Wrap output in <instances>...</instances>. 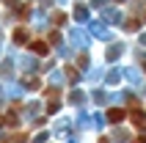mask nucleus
<instances>
[{"label":"nucleus","mask_w":146,"mask_h":143,"mask_svg":"<svg viewBox=\"0 0 146 143\" xmlns=\"http://www.w3.org/2000/svg\"><path fill=\"white\" fill-rule=\"evenodd\" d=\"M124 116H127V113H124L121 107H110V110H108V121H110V124H119V121H124Z\"/></svg>","instance_id":"1"},{"label":"nucleus","mask_w":146,"mask_h":143,"mask_svg":"<svg viewBox=\"0 0 146 143\" xmlns=\"http://www.w3.org/2000/svg\"><path fill=\"white\" fill-rule=\"evenodd\" d=\"M14 41L17 44H25V41H28V30H25V28H17L14 30Z\"/></svg>","instance_id":"4"},{"label":"nucleus","mask_w":146,"mask_h":143,"mask_svg":"<svg viewBox=\"0 0 146 143\" xmlns=\"http://www.w3.org/2000/svg\"><path fill=\"white\" fill-rule=\"evenodd\" d=\"M138 143H146V138H141V140H138Z\"/></svg>","instance_id":"8"},{"label":"nucleus","mask_w":146,"mask_h":143,"mask_svg":"<svg viewBox=\"0 0 146 143\" xmlns=\"http://www.w3.org/2000/svg\"><path fill=\"white\" fill-rule=\"evenodd\" d=\"M31 50L36 52V55H47V52H50L47 41H41V39H36V41H33V44H31Z\"/></svg>","instance_id":"3"},{"label":"nucleus","mask_w":146,"mask_h":143,"mask_svg":"<svg viewBox=\"0 0 146 143\" xmlns=\"http://www.w3.org/2000/svg\"><path fill=\"white\" fill-rule=\"evenodd\" d=\"M143 66H146V64H143Z\"/></svg>","instance_id":"10"},{"label":"nucleus","mask_w":146,"mask_h":143,"mask_svg":"<svg viewBox=\"0 0 146 143\" xmlns=\"http://www.w3.org/2000/svg\"><path fill=\"white\" fill-rule=\"evenodd\" d=\"M6 143H25V135H17L14 140H6Z\"/></svg>","instance_id":"7"},{"label":"nucleus","mask_w":146,"mask_h":143,"mask_svg":"<svg viewBox=\"0 0 146 143\" xmlns=\"http://www.w3.org/2000/svg\"><path fill=\"white\" fill-rule=\"evenodd\" d=\"M52 22H55V25H61V22H66V14H61V11H58V14L52 17Z\"/></svg>","instance_id":"6"},{"label":"nucleus","mask_w":146,"mask_h":143,"mask_svg":"<svg viewBox=\"0 0 146 143\" xmlns=\"http://www.w3.org/2000/svg\"><path fill=\"white\" fill-rule=\"evenodd\" d=\"M130 119H132V124H135L138 129H146V116H143L141 110H132V113H130Z\"/></svg>","instance_id":"2"},{"label":"nucleus","mask_w":146,"mask_h":143,"mask_svg":"<svg viewBox=\"0 0 146 143\" xmlns=\"http://www.w3.org/2000/svg\"><path fill=\"white\" fill-rule=\"evenodd\" d=\"M138 28H141L138 19H130V22H127V30H138Z\"/></svg>","instance_id":"5"},{"label":"nucleus","mask_w":146,"mask_h":143,"mask_svg":"<svg viewBox=\"0 0 146 143\" xmlns=\"http://www.w3.org/2000/svg\"><path fill=\"white\" fill-rule=\"evenodd\" d=\"M0 124H3V119H0Z\"/></svg>","instance_id":"9"}]
</instances>
